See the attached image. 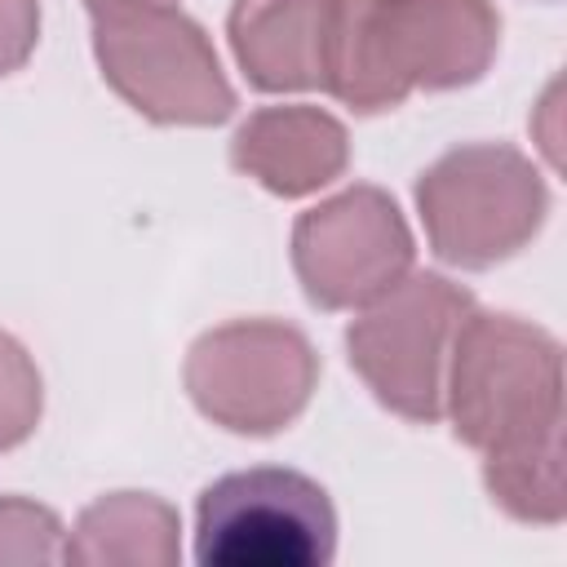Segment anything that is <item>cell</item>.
<instances>
[{
	"label": "cell",
	"mask_w": 567,
	"mask_h": 567,
	"mask_svg": "<svg viewBox=\"0 0 567 567\" xmlns=\"http://www.w3.org/2000/svg\"><path fill=\"white\" fill-rule=\"evenodd\" d=\"M443 408L456 439L483 452V483L509 518L563 523V350L545 328L470 310L452 337Z\"/></svg>",
	"instance_id": "cell-1"
},
{
	"label": "cell",
	"mask_w": 567,
	"mask_h": 567,
	"mask_svg": "<svg viewBox=\"0 0 567 567\" xmlns=\"http://www.w3.org/2000/svg\"><path fill=\"white\" fill-rule=\"evenodd\" d=\"M501 44L492 0H341L328 89L359 115L483 80Z\"/></svg>",
	"instance_id": "cell-2"
},
{
	"label": "cell",
	"mask_w": 567,
	"mask_h": 567,
	"mask_svg": "<svg viewBox=\"0 0 567 567\" xmlns=\"http://www.w3.org/2000/svg\"><path fill=\"white\" fill-rule=\"evenodd\" d=\"M102 80L155 124H221L235 89L213 40L173 4H93Z\"/></svg>",
	"instance_id": "cell-3"
},
{
	"label": "cell",
	"mask_w": 567,
	"mask_h": 567,
	"mask_svg": "<svg viewBox=\"0 0 567 567\" xmlns=\"http://www.w3.org/2000/svg\"><path fill=\"white\" fill-rule=\"evenodd\" d=\"M416 208L434 257L461 270H487L536 239L549 190L523 151L470 142L421 173Z\"/></svg>",
	"instance_id": "cell-4"
},
{
	"label": "cell",
	"mask_w": 567,
	"mask_h": 567,
	"mask_svg": "<svg viewBox=\"0 0 567 567\" xmlns=\"http://www.w3.org/2000/svg\"><path fill=\"white\" fill-rule=\"evenodd\" d=\"M332 554L337 509L301 470H235L199 496L195 563L204 567H323Z\"/></svg>",
	"instance_id": "cell-5"
},
{
	"label": "cell",
	"mask_w": 567,
	"mask_h": 567,
	"mask_svg": "<svg viewBox=\"0 0 567 567\" xmlns=\"http://www.w3.org/2000/svg\"><path fill=\"white\" fill-rule=\"evenodd\" d=\"M474 310V297L443 275H403L385 297L363 306L346 332L350 368L377 394L381 408L403 421L443 416V377L461 319Z\"/></svg>",
	"instance_id": "cell-6"
},
{
	"label": "cell",
	"mask_w": 567,
	"mask_h": 567,
	"mask_svg": "<svg viewBox=\"0 0 567 567\" xmlns=\"http://www.w3.org/2000/svg\"><path fill=\"white\" fill-rule=\"evenodd\" d=\"M319 381V354L301 328L279 319H235L204 332L186 354V394L235 434L292 425Z\"/></svg>",
	"instance_id": "cell-7"
},
{
	"label": "cell",
	"mask_w": 567,
	"mask_h": 567,
	"mask_svg": "<svg viewBox=\"0 0 567 567\" xmlns=\"http://www.w3.org/2000/svg\"><path fill=\"white\" fill-rule=\"evenodd\" d=\"M412 230L377 186H350L292 226V270L319 310H363L412 270Z\"/></svg>",
	"instance_id": "cell-8"
},
{
	"label": "cell",
	"mask_w": 567,
	"mask_h": 567,
	"mask_svg": "<svg viewBox=\"0 0 567 567\" xmlns=\"http://www.w3.org/2000/svg\"><path fill=\"white\" fill-rule=\"evenodd\" d=\"M341 0H235L226 31L239 71L261 93L328 89Z\"/></svg>",
	"instance_id": "cell-9"
},
{
	"label": "cell",
	"mask_w": 567,
	"mask_h": 567,
	"mask_svg": "<svg viewBox=\"0 0 567 567\" xmlns=\"http://www.w3.org/2000/svg\"><path fill=\"white\" fill-rule=\"evenodd\" d=\"M230 164L270 195L297 199L346 173L350 137L346 124L319 106H261L239 124Z\"/></svg>",
	"instance_id": "cell-10"
},
{
	"label": "cell",
	"mask_w": 567,
	"mask_h": 567,
	"mask_svg": "<svg viewBox=\"0 0 567 567\" xmlns=\"http://www.w3.org/2000/svg\"><path fill=\"white\" fill-rule=\"evenodd\" d=\"M177 509L151 492H111L93 501L66 536V563L84 567H173L182 558Z\"/></svg>",
	"instance_id": "cell-11"
},
{
	"label": "cell",
	"mask_w": 567,
	"mask_h": 567,
	"mask_svg": "<svg viewBox=\"0 0 567 567\" xmlns=\"http://www.w3.org/2000/svg\"><path fill=\"white\" fill-rule=\"evenodd\" d=\"M40 408H44V394H40V372L31 354L9 332H0V452L35 434Z\"/></svg>",
	"instance_id": "cell-12"
},
{
	"label": "cell",
	"mask_w": 567,
	"mask_h": 567,
	"mask_svg": "<svg viewBox=\"0 0 567 567\" xmlns=\"http://www.w3.org/2000/svg\"><path fill=\"white\" fill-rule=\"evenodd\" d=\"M4 563H66L58 514L22 496H0V567Z\"/></svg>",
	"instance_id": "cell-13"
},
{
	"label": "cell",
	"mask_w": 567,
	"mask_h": 567,
	"mask_svg": "<svg viewBox=\"0 0 567 567\" xmlns=\"http://www.w3.org/2000/svg\"><path fill=\"white\" fill-rule=\"evenodd\" d=\"M40 40V0H0V75L18 71Z\"/></svg>",
	"instance_id": "cell-14"
},
{
	"label": "cell",
	"mask_w": 567,
	"mask_h": 567,
	"mask_svg": "<svg viewBox=\"0 0 567 567\" xmlns=\"http://www.w3.org/2000/svg\"><path fill=\"white\" fill-rule=\"evenodd\" d=\"M93 4H173V0H89V9Z\"/></svg>",
	"instance_id": "cell-15"
}]
</instances>
